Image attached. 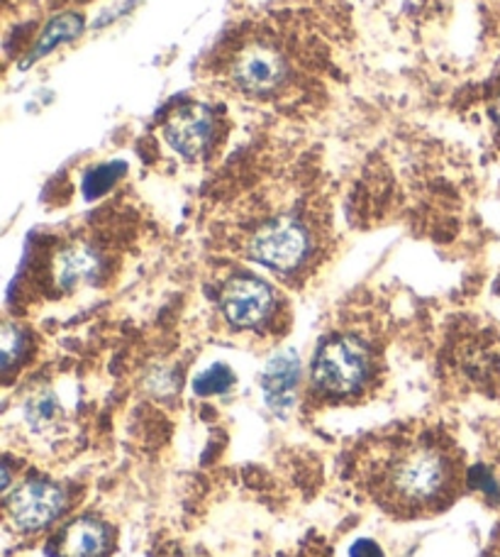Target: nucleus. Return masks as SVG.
Returning <instances> with one entry per match:
<instances>
[{"instance_id": "2eb2a0df", "label": "nucleus", "mask_w": 500, "mask_h": 557, "mask_svg": "<svg viewBox=\"0 0 500 557\" xmlns=\"http://www.w3.org/2000/svg\"><path fill=\"white\" fill-rule=\"evenodd\" d=\"M23 347H25L23 331L15 327L13 323H5V327H3V367L5 370H10V367L20 360Z\"/></svg>"}, {"instance_id": "6e6552de", "label": "nucleus", "mask_w": 500, "mask_h": 557, "mask_svg": "<svg viewBox=\"0 0 500 557\" xmlns=\"http://www.w3.org/2000/svg\"><path fill=\"white\" fill-rule=\"evenodd\" d=\"M282 57L266 47H252L239 54L235 64L237 84L249 94H268L282 84L284 78Z\"/></svg>"}, {"instance_id": "1a4fd4ad", "label": "nucleus", "mask_w": 500, "mask_h": 557, "mask_svg": "<svg viewBox=\"0 0 500 557\" xmlns=\"http://www.w3.org/2000/svg\"><path fill=\"white\" fill-rule=\"evenodd\" d=\"M108 541L103 523L96 519H76L59 539V557H103Z\"/></svg>"}, {"instance_id": "f03ea898", "label": "nucleus", "mask_w": 500, "mask_h": 557, "mask_svg": "<svg viewBox=\"0 0 500 557\" xmlns=\"http://www.w3.org/2000/svg\"><path fill=\"white\" fill-rule=\"evenodd\" d=\"M368 376V352L357 337H335L320 347L313 367L317 389L329 396H347L362 389Z\"/></svg>"}, {"instance_id": "20e7f679", "label": "nucleus", "mask_w": 500, "mask_h": 557, "mask_svg": "<svg viewBox=\"0 0 500 557\" xmlns=\"http://www.w3.org/2000/svg\"><path fill=\"white\" fill-rule=\"evenodd\" d=\"M66 496L47 480H29L8 494V516L17 531H39L64 511Z\"/></svg>"}, {"instance_id": "0eeeda50", "label": "nucleus", "mask_w": 500, "mask_h": 557, "mask_svg": "<svg viewBox=\"0 0 500 557\" xmlns=\"http://www.w3.org/2000/svg\"><path fill=\"white\" fill-rule=\"evenodd\" d=\"M300 364L296 352H278L272 357L262 376V389L268 409L278 416H288L296 406Z\"/></svg>"}, {"instance_id": "f8f14e48", "label": "nucleus", "mask_w": 500, "mask_h": 557, "mask_svg": "<svg viewBox=\"0 0 500 557\" xmlns=\"http://www.w3.org/2000/svg\"><path fill=\"white\" fill-rule=\"evenodd\" d=\"M125 172V164L123 162H110V164H100L91 172L86 174L84 178V196L88 201H93V198L108 194L110 188L115 186V182Z\"/></svg>"}, {"instance_id": "39448f33", "label": "nucleus", "mask_w": 500, "mask_h": 557, "mask_svg": "<svg viewBox=\"0 0 500 557\" xmlns=\"http://www.w3.org/2000/svg\"><path fill=\"white\" fill-rule=\"evenodd\" d=\"M227 321L237 327H254L272 313L274 294L262 278L237 276L227 282L220 296Z\"/></svg>"}, {"instance_id": "ddd939ff", "label": "nucleus", "mask_w": 500, "mask_h": 557, "mask_svg": "<svg viewBox=\"0 0 500 557\" xmlns=\"http://www.w3.org/2000/svg\"><path fill=\"white\" fill-rule=\"evenodd\" d=\"M235 384V374L227 364H213L205 372H200L193 380V392L198 396H215L229 392V386Z\"/></svg>"}, {"instance_id": "7ed1b4c3", "label": "nucleus", "mask_w": 500, "mask_h": 557, "mask_svg": "<svg viewBox=\"0 0 500 557\" xmlns=\"http://www.w3.org/2000/svg\"><path fill=\"white\" fill-rule=\"evenodd\" d=\"M308 247L310 240L305 227L288 218H278L254 233L249 243V255L276 272H291L305 260Z\"/></svg>"}, {"instance_id": "4468645a", "label": "nucleus", "mask_w": 500, "mask_h": 557, "mask_svg": "<svg viewBox=\"0 0 500 557\" xmlns=\"http://www.w3.org/2000/svg\"><path fill=\"white\" fill-rule=\"evenodd\" d=\"M57 409H59V406H57L52 396H49V394L37 396V399L27 404V421L33 423L35 428H45L47 423L54 421Z\"/></svg>"}, {"instance_id": "dca6fc26", "label": "nucleus", "mask_w": 500, "mask_h": 557, "mask_svg": "<svg viewBox=\"0 0 500 557\" xmlns=\"http://www.w3.org/2000/svg\"><path fill=\"white\" fill-rule=\"evenodd\" d=\"M349 557H386V555L382 548H378V543L368 539H359L352 548H349Z\"/></svg>"}, {"instance_id": "423d86ee", "label": "nucleus", "mask_w": 500, "mask_h": 557, "mask_svg": "<svg viewBox=\"0 0 500 557\" xmlns=\"http://www.w3.org/2000/svg\"><path fill=\"white\" fill-rule=\"evenodd\" d=\"M164 137L186 159L203 154L213 137V113L200 103H186L166 121Z\"/></svg>"}, {"instance_id": "9b49d317", "label": "nucleus", "mask_w": 500, "mask_h": 557, "mask_svg": "<svg viewBox=\"0 0 500 557\" xmlns=\"http://www.w3.org/2000/svg\"><path fill=\"white\" fill-rule=\"evenodd\" d=\"M82 29H84V17L82 15L64 13V15L52 17V20H49V25L45 27V33L39 35L37 45L33 47V52L27 54V59L23 62V69L33 66L37 59L47 57L59 45H64V42H68V39L78 37V35H82Z\"/></svg>"}, {"instance_id": "f3484780", "label": "nucleus", "mask_w": 500, "mask_h": 557, "mask_svg": "<svg viewBox=\"0 0 500 557\" xmlns=\"http://www.w3.org/2000/svg\"><path fill=\"white\" fill-rule=\"evenodd\" d=\"M493 115H496V121L500 123V101H498V106L493 108Z\"/></svg>"}, {"instance_id": "9d476101", "label": "nucleus", "mask_w": 500, "mask_h": 557, "mask_svg": "<svg viewBox=\"0 0 500 557\" xmlns=\"http://www.w3.org/2000/svg\"><path fill=\"white\" fill-rule=\"evenodd\" d=\"M100 270L98 255L86 245H72L59 252L54 262V278L62 288H76L78 284L91 282Z\"/></svg>"}, {"instance_id": "f257e3e1", "label": "nucleus", "mask_w": 500, "mask_h": 557, "mask_svg": "<svg viewBox=\"0 0 500 557\" xmlns=\"http://www.w3.org/2000/svg\"><path fill=\"white\" fill-rule=\"evenodd\" d=\"M452 480L454 465L445 447L420 443L408 447L388 465L382 496L396 511H417L442 499Z\"/></svg>"}]
</instances>
